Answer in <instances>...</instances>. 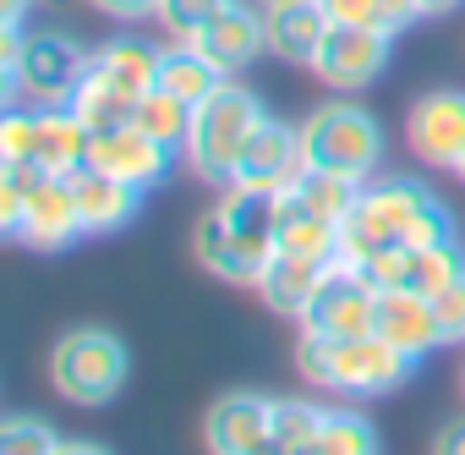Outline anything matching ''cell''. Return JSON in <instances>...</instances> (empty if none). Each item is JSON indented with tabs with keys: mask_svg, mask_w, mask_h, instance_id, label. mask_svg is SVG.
<instances>
[{
	"mask_svg": "<svg viewBox=\"0 0 465 455\" xmlns=\"http://www.w3.org/2000/svg\"><path fill=\"white\" fill-rule=\"evenodd\" d=\"M443 237H454V219L421 181H405V176H389L372 187L361 181V197L340 225V258L367 264L383 248H416V242H443Z\"/></svg>",
	"mask_w": 465,
	"mask_h": 455,
	"instance_id": "cell-1",
	"label": "cell"
},
{
	"mask_svg": "<svg viewBox=\"0 0 465 455\" xmlns=\"http://www.w3.org/2000/svg\"><path fill=\"white\" fill-rule=\"evenodd\" d=\"M296 368L307 384L318 389H334V395H389L411 379L416 357L394 351L383 335H345V340H329V335H302L296 346Z\"/></svg>",
	"mask_w": 465,
	"mask_h": 455,
	"instance_id": "cell-2",
	"label": "cell"
},
{
	"mask_svg": "<svg viewBox=\"0 0 465 455\" xmlns=\"http://www.w3.org/2000/svg\"><path fill=\"white\" fill-rule=\"evenodd\" d=\"M263 121H269V116H263V99L247 94V88H236V83L224 77L203 105H192V126H186L181 154H186V165H192L208 187H230V181H236L242 154H247V143H252V132H258Z\"/></svg>",
	"mask_w": 465,
	"mask_h": 455,
	"instance_id": "cell-3",
	"label": "cell"
},
{
	"mask_svg": "<svg viewBox=\"0 0 465 455\" xmlns=\"http://www.w3.org/2000/svg\"><path fill=\"white\" fill-rule=\"evenodd\" d=\"M302 148H307V165L312 170L351 176V181H372V170L383 159V132H378V121L361 105L329 99V105H318L302 121Z\"/></svg>",
	"mask_w": 465,
	"mask_h": 455,
	"instance_id": "cell-4",
	"label": "cell"
},
{
	"mask_svg": "<svg viewBox=\"0 0 465 455\" xmlns=\"http://www.w3.org/2000/svg\"><path fill=\"white\" fill-rule=\"evenodd\" d=\"M132 362L110 329H66L50 351V384L72 406H110L126 384Z\"/></svg>",
	"mask_w": 465,
	"mask_h": 455,
	"instance_id": "cell-5",
	"label": "cell"
},
{
	"mask_svg": "<svg viewBox=\"0 0 465 455\" xmlns=\"http://www.w3.org/2000/svg\"><path fill=\"white\" fill-rule=\"evenodd\" d=\"M88 66H94V56H88L72 34H34V39H23L17 66L0 77V83H6V99H12V105H17V99H34V105H72V94H77V83L88 77Z\"/></svg>",
	"mask_w": 465,
	"mask_h": 455,
	"instance_id": "cell-6",
	"label": "cell"
},
{
	"mask_svg": "<svg viewBox=\"0 0 465 455\" xmlns=\"http://www.w3.org/2000/svg\"><path fill=\"white\" fill-rule=\"evenodd\" d=\"M372 318H378V286L345 258L323 264V280H318V291L302 313V329L345 340V335H372Z\"/></svg>",
	"mask_w": 465,
	"mask_h": 455,
	"instance_id": "cell-7",
	"label": "cell"
},
{
	"mask_svg": "<svg viewBox=\"0 0 465 455\" xmlns=\"http://www.w3.org/2000/svg\"><path fill=\"white\" fill-rule=\"evenodd\" d=\"M389 45H394L389 28H372V23H329L323 45L312 56V72H318V83H329L340 94H356V88H367L389 66Z\"/></svg>",
	"mask_w": 465,
	"mask_h": 455,
	"instance_id": "cell-8",
	"label": "cell"
},
{
	"mask_svg": "<svg viewBox=\"0 0 465 455\" xmlns=\"http://www.w3.org/2000/svg\"><path fill=\"white\" fill-rule=\"evenodd\" d=\"M307 170H312V165H307V148H302V126H285V121L269 116V121L252 132V143H247V154H242L236 181H230V187L291 192V187H302Z\"/></svg>",
	"mask_w": 465,
	"mask_h": 455,
	"instance_id": "cell-9",
	"label": "cell"
},
{
	"mask_svg": "<svg viewBox=\"0 0 465 455\" xmlns=\"http://www.w3.org/2000/svg\"><path fill=\"white\" fill-rule=\"evenodd\" d=\"M405 143L432 170H460V159H465V94H421L405 116Z\"/></svg>",
	"mask_w": 465,
	"mask_h": 455,
	"instance_id": "cell-10",
	"label": "cell"
},
{
	"mask_svg": "<svg viewBox=\"0 0 465 455\" xmlns=\"http://www.w3.org/2000/svg\"><path fill=\"white\" fill-rule=\"evenodd\" d=\"M274 439V400L252 395V389H236L224 395L219 406H208L203 417V444L208 455H252Z\"/></svg>",
	"mask_w": 465,
	"mask_h": 455,
	"instance_id": "cell-11",
	"label": "cell"
},
{
	"mask_svg": "<svg viewBox=\"0 0 465 455\" xmlns=\"http://www.w3.org/2000/svg\"><path fill=\"white\" fill-rule=\"evenodd\" d=\"M170 154H175V148H164V143H153V137H148L143 126H115V132H94V148H88V165L143 192V187H153V181H164V170H170Z\"/></svg>",
	"mask_w": 465,
	"mask_h": 455,
	"instance_id": "cell-12",
	"label": "cell"
},
{
	"mask_svg": "<svg viewBox=\"0 0 465 455\" xmlns=\"http://www.w3.org/2000/svg\"><path fill=\"white\" fill-rule=\"evenodd\" d=\"M83 237V219H77V197H72V181L66 176H45L28 203H23V225L12 242H28L39 253H61L66 242Z\"/></svg>",
	"mask_w": 465,
	"mask_h": 455,
	"instance_id": "cell-13",
	"label": "cell"
},
{
	"mask_svg": "<svg viewBox=\"0 0 465 455\" xmlns=\"http://www.w3.org/2000/svg\"><path fill=\"white\" fill-rule=\"evenodd\" d=\"M197 56H208L224 77H236L242 66H252V56L258 50H269V39H263V12L258 6H247V0H230V6L197 34V39H186Z\"/></svg>",
	"mask_w": 465,
	"mask_h": 455,
	"instance_id": "cell-14",
	"label": "cell"
},
{
	"mask_svg": "<svg viewBox=\"0 0 465 455\" xmlns=\"http://www.w3.org/2000/svg\"><path fill=\"white\" fill-rule=\"evenodd\" d=\"M274 253H296V258H318V264H334V258H340V225H334L302 187L280 192Z\"/></svg>",
	"mask_w": 465,
	"mask_h": 455,
	"instance_id": "cell-15",
	"label": "cell"
},
{
	"mask_svg": "<svg viewBox=\"0 0 465 455\" xmlns=\"http://www.w3.org/2000/svg\"><path fill=\"white\" fill-rule=\"evenodd\" d=\"M66 181H72V197H77L83 237H110V231H121V225L137 214V187H126V181H115V176H104L94 165L72 170Z\"/></svg>",
	"mask_w": 465,
	"mask_h": 455,
	"instance_id": "cell-16",
	"label": "cell"
},
{
	"mask_svg": "<svg viewBox=\"0 0 465 455\" xmlns=\"http://www.w3.org/2000/svg\"><path fill=\"white\" fill-rule=\"evenodd\" d=\"M372 335H383V340H389L394 351H405V357H427V351L443 346L438 318H432V302L416 297V291H378Z\"/></svg>",
	"mask_w": 465,
	"mask_h": 455,
	"instance_id": "cell-17",
	"label": "cell"
},
{
	"mask_svg": "<svg viewBox=\"0 0 465 455\" xmlns=\"http://www.w3.org/2000/svg\"><path fill=\"white\" fill-rule=\"evenodd\" d=\"M94 132L77 121L72 105H39L34 116V165H45L50 176H72L88 165Z\"/></svg>",
	"mask_w": 465,
	"mask_h": 455,
	"instance_id": "cell-18",
	"label": "cell"
},
{
	"mask_svg": "<svg viewBox=\"0 0 465 455\" xmlns=\"http://www.w3.org/2000/svg\"><path fill=\"white\" fill-rule=\"evenodd\" d=\"M192 253H197V264H203L208 275H219V280H230V286H258V280H263V269H269V258H263V253H252V248H247L236 231H230L219 214H208V219L197 225Z\"/></svg>",
	"mask_w": 465,
	"mask_h": 455,
	"instance_id": "cell-19",
	"label": "cell"
},
{
	"mask_svg": "<svg viewBox=\"0 0 465 455\" xmlns=\"http://www.w3.org/2000/svg\"><path fill=\"white\" fill-rule=\"evenodd\" d=\"M323 34H329V12L318 0H291V6L263 12V39H269V56H280V61L312 66Z\"/></svg>",
	"mask_w": 465,
	"mask_h": 455,
	"instance_id": "cell-20",
	"label": "cell"
},
{
	"mask_svg": "<svg viewBox=\"0 0 465 455\" xmlns=\"http://www.w3.org/2000/svg\"><path fill=\"white\" fill-rule=\"evenodd\" d=\"M230 231H236L252 253L274 258V225H280V192H263V187H224L219 192V208H213Z\"/></svg>",
	"mask_w": 465,
	"mask_h": 455,
	"instance_id": "cell-21",
	"label": "cell"
},
{
	"mask_svg": "<svg viewBox=\"0 0 465 455\" xmlns=\"http://www.w3.org/2000/svg\"><path fill=\"white\" fill-rule=\"evenodd\" d=\"M465 275V253L454 237L443 242H416V248H400V286L394 291H416V297H438L443 286H454Z\"/></svg>",
	"mask_w": 465,
	"mask_h": 455,
	"instance_id": "cell-22",
	"label": "cell"
},
{
	"mask_svg": "<svg viewBox=\"0 0 465 455\" xmlns=\"http://www.w3.org/2000/svg\"><path fill=\"white\" fill-rule=\"evenodd\" d=\"M318 280H323V264H318V258L274 253L269 269H263V280H258V291H263V302H269L280 318H302L307 302H312V291H318Z\"/></svg>",
	"mask_w": 465,
	"mask_h": 455,
	"instance_id": "cell-23",
	"label": "cell"
},
{
	"mask_svg": "<svg viewBox=\"0 0 465 455\" xmlns=\"http://www.w3.org/2000/svg\"><path fill=\"white\" fill-rule=\"evenodd\" d=\"M72 110H77V121H83L88 132H115V126H132L137 94H126L110 72L88 66V77H83L77 94H72Z\"/></svg>",
	"mask_w": 465,
	"mask_h": 455,
	"instance_id": "cell-24",
	"label": "cell"
},
{
	"mask_svg": "<svg viewBox=\"0 0 465 455\" xmlns=\"http://www.w3.org/2000/svg\"><path fill=\"white\" fill-rule=\"evenodd\" d=\"M219 83H224V72H219L208 56H197L186 39H175V45L164 50V61H159V83H153V88L175 94L181 105H203Z\"/></svg>",
	"mask_w": 465,
	"mask_h": 455,
	"instance_id": "cell-25",
	"label": "cell"
},
{
	"mask_svg": "<svg viewBox=\"0 0 465 455\" xmlns=\"http://www.w3.org/2000/svg\"><path fill=\"white\" fill-rule=\"evenodd\" d=\"M159 61H164V50H153L148 39H110V45L94 50V66L110 72V77H115L126 94H137V99L159 83Z\"/></svg>",
	"mask_w": 465,
	"mask_h": 455,
	"instance_id": "cell-26",
	"label": "cell"
},
{
	"mask_svg": "<svg viewBox=\"0 0 465 455\" xmlns=\"http://www.w3.org/2000/svg\"><path fill=\"white\" fill-rule=\"evenodd\" d=\"M132 126H143V132H148L153 143H164V148H181V143H186V126H192V105H181V99L164 94V88H148V94L137 99Z\"/></svg>",
	"mask_w": 465,
	"mask_h": 455,
	"instance_id": "cell-27",
	"label": "cell"
},
{
	"mask_svg": "<svg viewBox=\"0 0 465 455\" xmlns=\"http://www.w3.org/2000/svg\"><path fill=\"white\" fill-rule=\"evenodd\" d=\"M312 450L318 455H378V433L361 411H323Z\"/></svg>",
	"mask_w": 465,
	"mask_h": 455,
	"instance_id": "cell-28",
	"label": "cell"
},
{
	"mask_svg": "<svg viewBox=\"0 0 465 455\" xmlns=\"http://www.w3.org/2000/svg\"><path fill=\"white\" fill-rule=\"evenodd\" d=\"M230 6V0H159V23H164V34L170 39H197L219 12Z\"/></svg>",
	"mask_w": 465,
	"mask_h": 455,
	"instance_id": "cell-29",
	"label": "cell"
},
{
	"mask_svg": "<svg viewBox=\"0 0 465 455\" xmlns=\"http://www.w3.org/2000/svg\"><path fill=\"white\" fill-rule=\"evenodd\" d=\"M0 455H61V439L39 417H6L0 422Z\"/></svg>",
	"mask_w": 465,
	"mask_h": 455,
	"instance_id": "cell-30",
	"label": "cell"
},
{
	"mask_svg": "<svg viewBox=\"0 0 465 455\" xmlns=\"http://www.w3.org/2000/svg\"><path fill=\"white\" fill-rule=\"evenodd\" d=\"M318 428H323V406H312V400H274V439L285 450L312 444Z\"/></svg>",
	"mask_w": 465,
	"mask_h": 455,
	"instance_id": "cell-31",
	"label": "cell"
},
{
	"mask_svg": "<svg viewBox=\"0 0 465 455\" xmlns=\"http://www.w3.org/2000/svg\"><path fill=\"white\" fill-rule=\"evenodd\" d=\"M432 318H438V335H443V346L465 340V275L432 297Z\"/></svg>",
	"mask_w": 465,
	"mask_h": 455,
	"instance_id": "cell-32",
	"label": "cell"
},
{
	"mask_svg": "<svg viewBox=\"0 0 465 455\" xmlns=\"http://www.w3.org/2000/svg\"><path fill=\"white\" fill-rule=\"evenodd\" d=\"M34 116L39 110H23V105L6 110V121H0V159H34Z\"/></svg>",
	"mask_w": 465,
	"mask_h": 455,
	"instance_id": "cell-33",
	"label": "cell"
},
{
	"mask_svg": "<svg viewBox=\"0 0 465 455\" xmlns=\"http://www.w3.org/2000/svg\"><path fill=\"white\" fill-rule=\"evenodd\" d=\"M329 12V23H372L383 28V0H318Z\"/></svg>",
	"mask_w": 465,
	"mask_h": 455,
	"instance_id": "cell-34",
	"label": "cell"
},
{
	"mask_svg": "<svg viewBox=\"0 0 465 455\" xmlns=\"http://www.w3.org/2000/svg\"><path fill=\"white\" fill-rule=\"evenodd\" d=\"M416 17H427V12H421V0H383V28H389V34L411 28Z\"/></svg>",
	"mask_w": 465,
	"mask_h": 455,
	"instance_id": "cell-35",
	"label": "cell"
},
{
	"mask_svg": "<svg viewBox=\"0 0 465 455\" xmlns=\"http://www.w3.org/2000/svg\"><path fill=\"white\" fill-rule=\"evenodd\" d=\"M94 6H99L104 17H126V23H137V17H153V12H159V0H94Z\"/></svg>",
	"mask_w": 465,
	"mask_h": 455,
	"instance_id": "cell-36",
	"label": "cell"
},
{
	"mask_svg": "<svg viewBox=\"0 0 465 455\" xmlns=\"http://www.w3.org/2000/svg\"><path fill=\"white\" fill-rule=\"evenodd\" d=\"M432 455H465V417L438 428V439H432Z\"/></svg>",
	"mask_w": 465,
	"mask_h": 455,
	"instance_id": "cell-37",
	"label": "cell"
},
{
	"mask_svg": "<svg viewBox=\"0 0 465 455\" xmlns=\"http://www.w3.org/2000/svg\"><path fill=\"white\" fill-rule=\"evenodd\" d=\"M252 455H318V450H312V444H302V450H285L280 439H269V444H263V450H252Z\"/></svg>",
	"mask_w": 465,
	"mask_h": 455,
	"instance_id": "cell-38",
	"label": "cell"
},
{
	"mask_svg": "<svg viewBox=\"0 0 465 455\" xmlns=\"http://www.w3.org/2000/svg\"><path fill=\"white\" fill-rule=\"evenodd\" d=\"M28 12V0H0V23H23Z\"/></svg>",
	"mask_w": 465,
	"mask_h": 455,
	"instance_id": "cell-39",
	"label": "cell"
},
{
	"mask_svg": "<svg viewBox=\"0 0 465 455\" xmlns=\"http://www.w3.org/2000/svg\"><path fill=\"white\" fill-rule=\"evenodd\" d=\"M61 455H110V450H99V444H88V439H72V444H61Z\"/></svg>",
	"mask_w": 465,
	"mask_h": 455,
	"instance_id": "cell-40",
	"label": "cell"
},
{
	"mask_svg": "<svg viewBox=\"0 0 465 455\" xmlns=\"http://www.w3.org/2000/svg\"><path fill=\"white\" fill-rule=\"evenodd\" d=\"M454 6H460V0H421V12H427V17H438V12H454Z\"/></svg>",
	"mask_w": 465,
	"mask_h": 455,
	"instance_id": "cell-41",
	"label": "cell"
},
{
	"mask_svg": "<svg viewBox=\"0 0 465 455\" xmlns=\"http://www.w3.org/2000/svg\"><path fill=\"white\" fill-rule=\"evenodd\" d=\"M252 6L258 12H274V6H291V0H252Z\"/></svg>",
	"mask_w": 465,
	"mask_h": 455,
	"instance_id": "cell-42",
	"label": "cell"
},
{
	"mask_svg": "<svg viewBox=\"0 0 465 455\" xmlns=\"http://www.w3.org/2000/svg\"><path fill=\"white\" fill-rule=\"evenodd\" d=\"M460 176H465V159H460Z\"/></svg>",
	"mask_w": 465,
	"mask_h": 455,
	"instance_id": "cell-43",
	"label": "cell"
}]
</instances>
